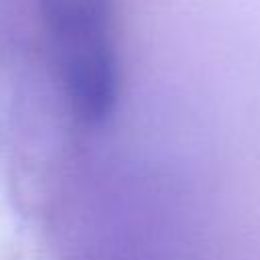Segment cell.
Instances as JSON below:
<instances>
[{"label":"cell","mask_w":260,"mask_h":260,"mask_svg":"<svg viewBox=\"0 0 260 260\" xmlns=\"http://www.w3.org/2000/svg\"><path fill=\"white\" fill-rule=\"evenodd\" d=\"M49 63L71 114L102 124L116 108V0H35Z\"/></svg>","instance_id":"obj_1"}]
</instances>
